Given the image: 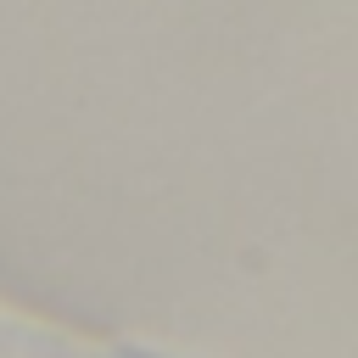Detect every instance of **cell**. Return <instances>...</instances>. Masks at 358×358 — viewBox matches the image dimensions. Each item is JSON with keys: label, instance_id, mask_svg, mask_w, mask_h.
I'll use <instances>...</instances> for the list:
<instances>
[{"label": "cell", "instance_id": "cell-1", "mask_svg": "<svg viewBox=\"0 0 358 358\" xmlns=\"http://www.w3.org/2000/svg\"><path fill=\"white\" fill-rule=\"evenodd\" d=\"M0 358H162V352L123 347V341H84V336L39 330L28 319H6L0 313Z\"/></svg>", "mask_w": 358, "mask_h": 358}]
</instances>
